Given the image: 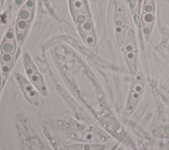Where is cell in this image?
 <instances>
[{
    "label": "cell",
    "instance_id": "1",
    "mask_svg": "<svg viewBox=\"0 0 169 150\" xmlns=\"http://www.w3.org/2000/svg\"><path fill=\"white\" fill-rule=\"evenodd\" d=\"M129 19L124 6L121 3H116L114 12V27L116 38L119 46L123 47L129 31Z\"/></svg>",
    "mask_w": 169,
    "mask_h": 150
},
{
    "label": "cell",
    "instance_id": "2",
    "mask_svg": "<svg viewBox=\"0 0 169 150\" xmlns=\"http://www.w3.org/2000/svg\"><path fill=\"white\" fill-rule=\"evenodd\" d=\"M156 20V7L155 0H144L141 12L140 22L143 38L148 42L154 27Z\"/></svg>",
    "mask_w": 169,
    "mask_h": 150
},
{
    "label": "cell",
    "instance_id": "3",
    "mask_svg": "<svg viewBox=\"0 0 169 150\" xmlns=\"http://www.w3.org/2000/svg\"><path fill=\"white\" fill-rule=\"evenodd\" d=\"M125 59L131 74H136L137 71V55L138 48L135 34L133 30L128 31L126 38L123 45Z\"/></svg>",
    "mask_w": 169,
    "mask_h": 150
},
{
    "label": "cell",
    "instance_id": "4",
    "mask_svg": "<svg viewBox=\"0 0 169 150\" xmlns=\"http://www.w3.org/2000/svg\"><path fill=\"white\" fill-rule=\"evenodd\" d=\"M24 67L28 78L29 79L30 83L35 87V88L42 93L43 96L48 95L47 88L44 81L42 74L37 69L36 65H34L30 56L25 54L23 58Z\"/></svg>",
    "mask_w": 169,
    "mask_h": 150
},
{
    "label": "cell",
    "instance_id": "5",
    "mask_svg": "<svg viewBox=\"0 0 169 150\" xmlns=\"http://www.w3.org/2000/svg\"><path fill=\"white\" fill-rule=\"evenodd\" d=\"M144 90V76L142 73L136 74L134 79L128 96L126 105V111L130 113L136 108L137 104L142 98Z\"/></svg>",
    "mask_w": 169,
    "mask_h": 150
},
{
    "label": "cell",
    "instance_id": "6",
    "mask_svg": "<svg viewBox=\"0 0 169 150\" xmlns=\"http://www.w3.org/2000/svg\"><path fill=\"white\" fill-rule=\"evenodd\" d=\"M15 76L19 84L25 99L34 107H39L40 105L39 97L34 86L21 74L15 73Z\"/></svg>",
    "mask_w": 169,
    "mask_h": 150
},
{
    "label": "cell",
    "instance_id": "7",
    "mask_svg": "<svg viewBox=\"0 0 169 150\" xmlns=\"http://www.w3.org/2000/svg\"><path fill=\"white\" fill-rule=\"evenodd\" d=\"M71 14L75 21L79 25L90 21V15L83 0H70Z\"/></svg>",
    "mask_w": 169,
    "mask_h": 150
},
{
    "label": "cell",
    "instance_id": "8",
    "mask_svg": "<svg viewBox=\"0 0 169 150\" xmlns=\"http://www.w3.org/2000/svg\"><path fill=\"white\" fill-rule=\"evenodd\" d=\"M78 29L84 42L90 47L95 46L96 42V36L91 21H88L79 24Z\"/></svg>",
    "mask_w": 169,
    "mask_h": 150
},
{
    "label": "cell",
    "instance_id": "9",
    "mask_svg": "<svg viewBox=\"0 0 169 150\" xmlns=\"http://www.w3.org/2000/svg\"><path fill=\"white\" fill-rule=\"evenodd\" d=\"M15 61V54L3 53L0 54V68L2 76V81L4 82L13 68Z\"/></svg>",
    "mask_w": 169,
    "mask_h": 150
},
{
    "label": "cell",
    "instance_id": "10",
    "mask_svg": "<svg viewBox=\"0 0 169 150\" xmlns=\"http://www.w3.org/2000/svg\"><path fill=\"white\" fill-rule=\"evenodd\" d=\"M69 138L86 142H95L100 138L101 135L92 130L85 131H75L67 134Z\"/></svg>",
    "mask_w": 169,
    "mask_h": 150
},
{
    "label": "cell",
    "instance_id": "11",
    "mask_svg": "<svg viewBox=\"0 0 169 150\" xmlns=\"http://www.w3.org/2000/svg\"><path fill=\"white\" fill-rule=\"evenodd\" d=\"M16 38L13 29H9L5 33L1 44V51L15 54L16 51Z\"/></svg>",
    "mask_w": 169,
    "mask_h": 150
},
{
    "label": "cell",
    "instance_id": "12",
    "mask_svg": "<svg viewBox=\"0 0 169 150\" xmlns=\"http://www.w3.org/2000/svg\"><path fill=\"white\" fill-rule=\"evenodd\" d=\"M30 25V22L18 18L15 24V38L17 43L21 45L24 41L28 29Z\"/></svg>",
    "mask_w": 169,
    "mask_h": 150
},
{
    "label": "cell",
    "instance_id": "13",
    "mask_svg": "<svg viewBox=\"0 0 169 150\" xmlns=\"http://www.w3.org/2000/svg\"><path fill=\"white\" fill-rule=\"evenodd\" d=\"M34 9V0H27L22 7L19 10L18 18L25 20L29 22L33 18Z\"/></svg>",
    "mask_w": 169,
    "mask_h": 150
},
{
    "label": "cell",
    "instance_id": "14",
    "mask_svg": "<svg viewBox=\"0 0 169 150\" xmlns=\"http://www.w3.org/2000/svg\"><path fill=\"white\" fill-rule=\"evenodd\" d=\"M105 146L101 144L93 143H76L70 146L62 147L57 150H102Z\"/></svg>",
    "mask_w": 169,
    "mask_h": 150
},
{
    "label": "cell",
    "instance_id": "15",
    "mask_svg": "<svg viewBox=\"0 0 169 150\" xmlns=\"http://www.w3.org/2000/svg\"><path fill=\"white\" fill-rule=\"evenodd\" d=\"M153 135L157 138H169V124L164 125L155 129L153 131Z\"/></svg>",
    "mask_w": 169,
    "mask_h": 150
},
{
    "label": "cell",
    "instance_id": "16",
    "mask_svg": "<svg viewBox=\"0 0 169 150\" xmlns=\"http://www.w3.org/2000/svg\"><path fill=\"white\" fill-rule=\"evenodd\" d=\"M27 0H15L13 8L15 11L19 10Z\"/></svg>",
    "mask_w": 169,
    "mask_h": 150
},
{
    "label": "cell",
    "instance_id": "17",
    "mask_svg": "<svg viewBox=\"0 0 169 150\" xmlns=\"http://www.w3.org/2000/svg\"><path fill=\"white\" fill-rule=\"evenodd\" d=\"M2 83H3L2 76H1V68H0V88H1V86Z\"/></svg>",
    "mask_w": 169,
    "mask_h": 150
},
{
    "label": "cell",
    "instance_id": "18",
    "mask_svg": "<svg viewBox=\"0 0 169 150\" xmlns=\"http://www.w3.org/2000/svg\"><path fill=\"white\" fill-rule=\"evenodd\" d=\"M2 3L3 0H0V11L1 10V7H2Z\"/></svg>",
    "mask_w": 169,
    "mask_h": 150
}]
</instances>
